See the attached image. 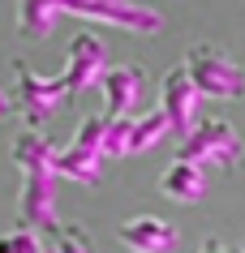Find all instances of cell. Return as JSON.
Returning a JSON list of instances; mask_svg holds the SVG:
<instances>
[{
	"instance_id": "277c9868",
	"label": "cell",
	"mask_w": 245,
	"mask_h": 253,
	"mask_svg": "<svg viewBox=\"0 0 245 253\" xmlns=\"http://www.w3.org/2000/svg\"><path fill=\"white\" fill-rule=\"evenodd\" d=\"M185 73H190L194 90L202 94V99H241L245 94V69L232 65L224 52H215L211 43H198L185 60Z\"/></svg>"
},
{
	"instance_id": "3957f363",
	"label": "cell",
	"mask_w": 245,
	"mask_h": 253,
	"mask_svg": "<svg viewBox=\"0 0 245 253\" xmlns=\"http://www.w3.org/2000/svg\"><path fill=\"white\" fill-rule=\"evenodd\" d=\"M241 150V133L228 120H194V129L177 142V159H190L198 168H232Z\"/></svg>"
},
{
	"instance_id": "2e32d148",
	"label": "cell",
	"mask_w": 245,
	"mask_h": 253,
	"mask_svg": "<svg viewBox=\"0 0 245 253\" xmlns=\"http://www.w3.org/2000/svg\"><path fill=\"white\" fill-rule=\"evenodd\" d=\"M0 253H48L35 227H13V232H0Z\"/></svg>"
},
{
	"instance_id": "ba28073f",
	"label": "cell",
	"mask_w": 245,
	"mask_h": 253,
	"mask_svg": "<svg viewBox=\"0 0 245 253\" xmlns=\"http://www.w3.org/2000/svg\"><path fill=\"white\" fill-rule=\"evenodd\" d=\"M198 103H202V94L194 90L185 65H172L168 73H163V82H159V112L168 116V129H172L177 142L194 129V120H198Z\"/></svg>"
},
{
	"instance_id": "4fadbf2b",
	"label": "cell",
	"mask_w": 245,
	"mask_h": 253,
	"mask_svg": "<svg viewBox=\"0 0 245 253\" xmlns=\"http://www.w3.org/2000/svg\"><path fill=\"white\" fill-rule=\"evenodd\" d=\"M163 137H172V129H168V116H163V112L134 116V129H129V155H142V150H150L155 142H163Z\"/></svg>"
},
{
	"instance_id": "9a60e30c",
	"label": "cell",
	"mask_w": 245,
	"mask_h": 253,
	"mask_svg": "<svg viewBox=\"0 0 245 253\" xmlns=\"http://www.w3.org/2000/svg\"><path fill=\"white\" fill-rule=\"evenodd\" d=\"M48 236H52V249L48 253H91V236L78 223H56Z\"/></svg>"
},
{
	"instance_id": "8992f818",
	"label": "cell",
	"mask_w": 245,
	"mask_h": 253,
	"mask_svg": "<svg viewBox=\"0 0 245 253\" xmlns=\"http://www.w3.org/2000/svg\"><path fill=\"white\" fill-rule=\"evenodd\" d=\"M13 73H17V94H13V107L26 116L30 129H43L48 120L65 107V86L60 78H39L26 60H13Z\"/></svg>"
},
{
	"instance_id": "ac0fdd59",
	"label": "cell",
	"mask_w": 245,
	"mask_h": 253,
	"mask_svg": "<svg viewBox=\"0 0 245 253\" xmlns=\"http://www.w3.org/2000/svg\"><path fill=\"white\" fill-rule=\"evenodd\" d=\"M198 253H228V249H224L219 240H202V249H198Z\"/></svg>"
},
{
	"instance_id": "7a4b0ae2",
	"label": "cell",
	"mask_w": 245,
	"mask_h": 253,
	"mask_svg": "<svg viewBox=\"0 0 245 253\" xmlns=\"http://www.w3.org/2000/svg\"><path fill=\"white\" fill-rule=\"evenodd\" d=\"M103 125H108V116H86L78 125L73 142L52 155V168L60 180L99 185V176H103Z\"/></svg>"
},
{
	"instance_id": "30bf717a",
	"label": "cell",
	"mask_w": 245,
	"mask_h": 253,
	"mask_svg": "<svg viewBox=\"0 0 245 253\" xmlns=\"http://www.w3.org/2000/svg\"><path fill=\"white\" fill-rule=\"evenodd\" d=\"M116 240H121L129 253H177L181 232L168 219H155V214H138L129 223L116 227Z\"/></svg>"
},
{
	"instance_id": "8fae6325",
	"label": "cell",
	"mask_w": 245,
	"mask_h": 253,
	"mask_svg": "<svg viewBox=\"0 0 245 253\" xmlns=\"http://www.w3.org/2000/svg\"><path fill=\"white\" fill-rule=\"evenodd\" d=\"M159 189H163V198L181 202V206H194V202L206 198V168H198L190 159L168 163V172L159 176Z\"/></svg>"
},
{
	"instance_id": "5b68a950",
	"label": "cell",
	"mask_w": 245,
	"mask_h": 253,
	"mask_svg": "<svg viewBox=\"0 0 245 253\" xmlns=\"http://www.w3.org/2000/svg\"><path fill=\"white\" fill-rule=\"evenodd\" d=\"M56 13H73V17H91V22H108V26L134 30V35H159L163 17L138 0H52Z\"/></svg>"
},
{
	"instance_id": "9c48e42d",
	"label": "cell",
	"mask_w": 245,
	"mask_h": 253,
	"mask_svg": "<svg viewBox=\"0 0 245 253\" xmlns=\"http://www.w3.org/2000/svg\"><path fill=\"white\" fill-rule=\"evenodd\" d=\"M99 90H103L108 116H134L147 94V73L138 65H108L99 73Z\"/></svg>"
},
{
	"instance_id": "5bb4252c",
	"label": "cell",
	"mask_w": 245,
	"mask_h": 253,
	"mask_svg": "<svg viewBox=\"0 0 245 253\" xmlns=\"http://www.w3.org/2000/svg\"><path fill=\"white\" fill-rule=\"evenodd\" d=\"M129 129H134V116H108V125H103V159L129 155Z\"/></svg>"
},
{
	"instance_id": "e0dca14e",
	"label": "cell",
	"mask_w": 245,
	"mask_h": 253,
	"mask_svg": "<svg viewBox=\"0 0 245 253\" xmlns=\"http://www.w3.org/2000/svg\"><path fill=\"white\" fill-rule=\"evenodd\" d=\"M0 116H13V99L4 94V86H0Z\"/></svg>"
},
{
	"instance_id": "7c38bea8",
	"label": "cell",
	"mask_w": 245,
	"mask_h": 253,
	"mask_svg": "<svg viewBox=\"0 0 245 253\" xmlns=\"http://www.w3.org/2000/svg\"><path fill=\"white\" fill-rule=\"evenodd\" d=\"M56 22H60V13H56L52 0H17V35L22 39H52Z\"/></svg>"
},
{
	"instance_id": "52a82bcc",
	"label": "cell",
	"mask_w": 245,
	"mask_h": 253,
	"mask_svg": "<svg viewBox=\"0 0 245 253\" xmlns=\"http://www.w3.org/2000/svg\"><path fill=\"white\" fill-rule=\"evenodd\" d=\"M103 69H108V43L91 30H82V35L69 39V60H65V73H60V86H65L69 99H78L82 90L99 86Z\"/></svg>"
},
{
	"instance_id": "6da1fadb",
	"label": "cell",
	"mask_w": 245,
	"mask_h": 253,
	"mask_svg": "<svg viewBox=\"0 0 245 253\" xmlns=\"http://www.w3.org/2000/svg\"><path fill=\"white\" fill-rule=\"evenodd\" d=\"M52 142L43 137V129H17L13 137V163L22 172V193H17V219L22 227H35V232H52L60 223L56 214V168H52Z\"/></svg>"
},
{
	"instance_id": "d6986e66",
	"label": "cell",
	"mask_w": 245,
	"mask_h": 253,
	"mask_svg": "<svg viewBox=\"0 0 245 253\" xmlns=\"http://www.w3.org/2000/svg\"><path fill=\"white\" fill-rule=\"evenodd\" d=\"M241 253H245V240H241Z\"/></svg>"
}]
</instances>
